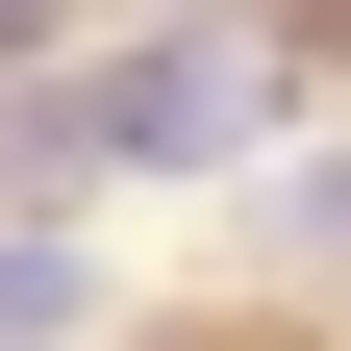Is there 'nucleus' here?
Here are the masks:
<instances>
[{
	"instance_id": "obj_1",
	"label": "nucleus",
	"mask_w": 351,
	"mask_h": 351,
	"mask_svg": "<svg viewBox=\"0 0 351 351\" xmlns=\"http://www.w3.org/2000/svg\"><path fill=\"white\" fill-rule=\"evenodd\" d=\"M251 25H125L101 75H25L0 101V201H75V176H201V151H251Z\"/></svg>"
},
{
	"instance_id": "obj_2",
	"label": "nucleus",
	"mask_w": 351,
	"mask_h": 351,
	"mask_svg": "<svg viewBox=\"0 0 351 351\" xmlns=\"http://www.w3.org/2000/svg\"><path fill=\"white\" fill-rule=\"evenodd\" d=\"M0 351H75V251H0Z\"/></svg>"
},
{
	"instance_id": "obj_3",
	"label": "nucleus",
	"mask_w": 351,
	"mask_h": 351,
	"mask_svg": "<svg viewBox=\"0 0 351 351\" xmlns=\"http://www.w3.org/2000/svg\"><path fill=\"white\" fill-rule=\"evenodd\" d=\"M0 51H51V0H0Z\"/></svg>"
}]
</instances>
